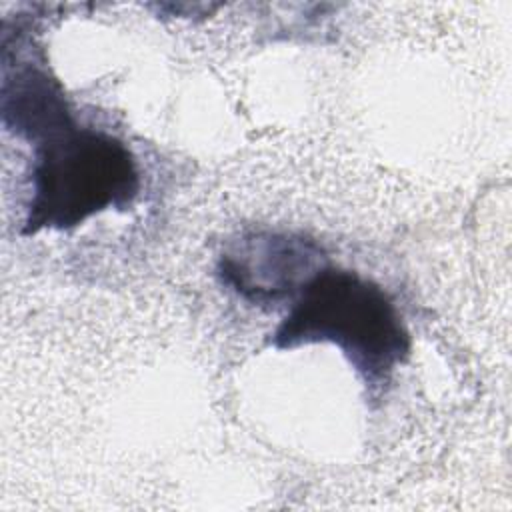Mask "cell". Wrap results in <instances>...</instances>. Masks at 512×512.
Returning a JSON list of instances; mask_svg holds the SVG:
<instances>
[{"instance_id": "obj_1", "label": "cell", "mask_w": 512, "mask_h": 512, "mask_svg": "<svg viewBox=\"0 0 512 512\" xmlns=\"http://www.w3.org/2000/svg\"><path fill=\"white\" fill-rule=\"evenodd\" d=\"M316 342L340 348L370 392L390 384L412 350L410 332L384 288L330 264L304 284L272 334L280 350Z\"/></svg>"}, {"instance_id": "obj_2", "label": "cell", "mask_w": 512, "mask_h": 512, "mask_svg": "<svg viewBox=\"0 0 512 512\" xmlns=\"http://www.w3.org/2000/svg\"><path fill=\"white\" fill-rule=\"evenodd\" d=\"M32 144V196L22 226L26 236L70 230L110 208L126 210L140 192L134 154L104 130L70 118Z\"/></svg>"}, {"instance_id": "obj_3", "label": "cell", "mask_w": 512, "mask_h": 512, "mask_svg": "<svg viewBox=\"0 0 512 512\" xmlns=\"http://www.w3.org/2000/svg\"><path fill=\"white\" fill-rule=\"evenodd\" d=\"M326 264L322 246L306 236L250 232L222 252L218 276L244 300L264 306L296 298Z\"/></svg>"}]
</instances>
